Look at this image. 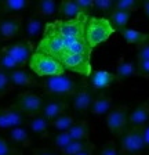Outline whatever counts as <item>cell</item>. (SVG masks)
<instances>
[{"mask_svg":"<svg viewBox=\"0 0 149 155\" xmlns=\"http://www.w3.org/2000/svg\"><path fill=\"white\" fill-rule=\"evenodd\" d=\"M35 45L28 40H20L0 48V69L11 72L18 68H24L29 62L33 54Z\"/></svg>","mask_w":149,"mask_h":155,"instance_id":"obj_1","label":"cell"},{"mask_svg":"<svg viewBox=\"0 0 149 155\" xmlns=\"http://www.w3.org/2000/svg\"><path fill=\"white\" fill-rule=\"evenodd\" d=\"M83 83L84 82H78L72 75L62 74L57 76L43 78L42 81H39V87L52 98L66 100L71 98Z\"/></svg>","mask_w":149,"mask_h":155,"instance_id":"obj_2","label":"cell"},{"mask_svg":"<svg viewBox=\"0 0 149 155\" xmlns=\"http://www.w3.org/2000/svg\"><path fill=\"white\" fill-rule=\"evenodd\" d=\"M115 29L110 25L109 19L104 18V17H91L88 18L87 25H86V33L84 38L87 40L88 46L91 48L97 47L98 45L106 42L110 38V35H113Z\"/></svg>","mask_w":149,"mask_h":155,"instance_id":"obj_3","label":"cell"},{"mask_svg":"<svg viewBox=\"0 0 149 155\" xmlns=\"http://www.w3.org/2000/svg\"><path fill=\"white\" fill-rule=\"evenodd\" d=\"M28 65H29L30 71L42 79L65 74V69L59 62V60L51 57V55L42 54V53H33Z\"/></svg>","mask_w":149,"mask_h":155,"instance_id":"obj_4","label":"cell"},{"mask_svg":"<svg viewBox=\"0 0 149 155\" xmlns=\"http://www.w3.org/2000/svg\"><path fill=\"white\" fill-rule=\"evenodd\" d=\"M65 47H66L65 46V40L55 31L54 24L49 22V24H46L43 38L39 42V45L36 46L35 53H42V54L51 55V57L58 60L65 53Z\"/></svg>","mask_w":149,"mask_h":155,"instance_id":"obj_5","label":"cell"},{"mask_svg":"<svg viewBox=\"0 0 149 155\" xmlns=\"http://www.w3.org/2000/svg\"><path fill=\"white\" fill-rule=\"evenodd\" d=\"M88 21V15L83 14L79 18L74 19H57L54 21V28L58 32V35L61 36L64 40H72V39H79L84 38L86 33V25Z\"/></svg>","mask_w":149,"mask_h":155,"instance_id":"obj_6","label":"cell"},{"mask_svg":"<svg viewBox=\"0 0 149 155\" xmlns=\"http://www.w3.org/2000/svg\"><path fill=\"white\" fill-rule=\"evenodd\" d=\"M128 105H115L105 116V122L109 132L115 137H120L128 127Z\"/></svg>","mask_w":149,"mask_h":155,"instance_id":"obj_7","label":"cell"},{"mask_svg":"<svg viewBox=\"0 0 149 155\" xmlns=\"http://www.w3.org/2000/svg\"><path fill=\"white\" fill-rule=\"evenodd\" d=\"M119 139H120V144H119L120 155H135L145 148L142 134H141V127L128 126L127 130L120 136Z\"/></svg>","mask_w":149,"mask_h":155,"instance_id":"obj_8","label":"cell"},{"mask_svg":"<svg viewBox=\"0 0 149 155\" xmlns=\"http://www.w3.org/2000/svg\"><path fill=\"white\" fill-rule=\"evenodd\" d=\"M90 58L91 55L64 53L58 60L62 64L65 71H71V72H74V74L81 75L84 78H90V75L93 74V67H91Z\"/></svg>","mask_w":149,"mask_h":155,"instance_id":"obj_9","label":"cell"},{"mask_svg":"<svg viewBox=\"0 0 149 155\" xmlns=\"http://www.w3.org/2000/svg\"><path fill=\"white\" fill-rule=\"evenodd\" d=\"M44 103L46 101L43 100V97H40L39 94L33 93V91H30V90H25L17 96L14 105H15L26 118H29V116H35V115L42 114Z\"/></svg>","mask_w":149,"mask_h":155,"instance_id":"obj_10","label":"cell"},{"mask_svg":"<svg viewBox=\"0 0 149 155\" xmlns=\"http://www.w3.org/2000/svg\"><path fill=\"white\" fill-rule=\"evenodd\" d=\"M24 17L21 14L2 17L0 19V42H10L22 32Z\"/></svg>","mask_w":149,"mask_h":155,"instance_id":"obj_11","label":"cell"},{"mask_svg":"<svg viewBox=\"0 0 149 155\" xmlns=\"http://www.w3.org/2000/svg\"><path fill=\"white\" fill-rule=\"evenodd\" d=\"M28 120L25 115L15 105L0 108V130H10L24 126Z\"/></svg>","mask_w":149,"mask_h":155,"instance_id":"obj_12","label":"cell"},{"mask_svg":"<svg viewBox=\"0 0 149 155\" xmlns=\"http://www.w3.org/2000/svg\"><path fill=\"white\" fill-rule=\"evenodd\" d=\"M94 96H95V93L91 90V87L88 86L87 82H84L80 86V89L69 98L71 100L72 110L79 114L88 112L91 108V104H93V100H94Z\"/></svg>","mask_w":149,"mask_h":155,"instance_id":"obj_13","label":"cell"},{"mask_svg":"<svg viewBox=\"0 0 149 155\" xmlns=\"http://www.w3.org/2000/svg\"><path fill=\"white\" fill-rule=\"evenodd\" d=\"M116 81L117 79H116L113 72L101 69V71H95L90 75L87 83L94 93H102L104 90L109 89Z\"/></svg>","mask_w":149,"mask_h":155,"instance_id":"obj_14","label":"cell"},{"mask_svg":"<svg viewBox=\"0 0 149 155\" xmlns=\"http://www.w3.org/2000/svg\"><path fill=\"white\" fill-rule=\"evenodd\" d=\"M8 78L14 89L15 87H22V89L39 87V81L36 79V76L25 68H18V69L8 72Z\"/></svg>","mask_w":149,"mask_h":155,"instance_id":"obj_15","label":"cell"},{"mask_svg":"<svg viewBox=\"0 0 149 155\" xmlns=\"http://www.w3.org/2000/svg\"><path fill=\"white\" fill-rule=\"evenodd\" d=\"M68 107L69 105H68V103H66V100L51 98V100L44 103V107H43V110H42V115L51 123L52 120H55L58 116H61L62 114L66 112V111H68Z\"/></svg>","mask_w":149,"mask_h":155,"instance_id":"obj_16","label":"cell"},{"mask_svg":"<svg viewBox=\"0 0 149 155\" xmlns=\"http://www.w3.org/2000/svg\"><path fill=\"white\" fill-rule=\"evenodd\" d=\"M44 24H43V18L40 17L32 15L26 19L25 25H24V35H25V40L33 43L35 45V40L42 35V32H44Z\"/></svg>","mask_w":149,"mask_h":155,"instance_id":"obj_17","label":"cell"},{"mask_svg":"<svg viewBox=\"0 0 149 155\" xmlns=\"http://www.w3.org/2000/svg\"><path fill=\"white\" fill-rule=\"evenodd\" d=\"M149 119V97L142 103H139L134 110L130 111L128 114V126H135L141 127L145 123H148Z\"/></svg>","mask_w":149,"mask_h":155,"instance_id":"obj_18","label":"cell"},{"mask_svg":"<svg viewBox=\"0 0 149 155\" xmlns=\"http://www.w3.org/2000/svg\"><path fill=\"white\" fill-rule=\"evenodd\" d=\"M112 103H113V98H112L109 94L105 93V91L97 93L94 96L93 104H91L90 112L95 116L106 115V114L110 111V108H112Z\"/></svg>","mask_w":149,"mask_h":155,"instance_id":"obj_19","label":"cell"},{"mask_svg":"<svg viewBox=\"0 0 149 155\" xmlns=\"http://www.w3.org/2000/svg\"><path fill=\"white\" fill-rule=\"evenodd\" d=\"M6 137L13 143L15 147H22V148H26L32 145V137H30L29 130L24 127V126H20V127H14V129L7 130Z\"/></svg>","mask_w":149,"mask_h":155,"instance_id":"obj_20","label":"cell"},{"mask_svg":"<svg viewBox=\"0 0 149 155\" xmlns=\"http://www.w3.org/2000/svg\"><path fill=\"white\" fill-rule=\"evenodd\" d=\"M26 125H28V129L33 134H37L40 137H49L50 136V122L46 119L42 114L35 116H29L28 120H26Z\"/></svg>","mask_w":149,"mask_h":155,"instance_id":"obj_21","label":"cell"},{"mask_svg":"<svg viewBox=\"0 0 149 155\" xmlns=\"http://www.w3.org/2000/svg\"><path fill=\"white\" fill-rule=\"evenodd\" d=\"M90 122L87 119H79L74 122V125L68 130L72 140L76 141H90Z\"/></svg>","mask_w":149,"mask_h":155,"instance_id":"obj_22","label":"cell"},{"mask_svg":"<svg viewBox=\"0 0 149 155\" xmlns=\"http://www.w3.org/2000/svg\"><path fill=\"white\" fill-rule=\"evenodd\" d=\"M115 76L117 81H126L128 78L135 75V64L133 61H128L122 55L116 62V68H115Z\"/></svg>","mask_w":149,"mask_h":155,"instance_id":"obj_23","label":"cell"},{"mask_svg":"<svg viewBox=\"0 0 149 155\" xmlns=\"http://www.w3.org/2000/svg\"><path fill=\"white\" fill-rule=\"evenodd\" d=\"M57 14L61 18H64L65 21L79 18L80 15H83V13L80 11V8L78 7L74 0H62L58 4V13Z\"/></svg>","mask_w":149,"mask_h":155,"instance_id":"obj_24","label":"cell"},{"mask_svg":"<svg viewBox=\"0 0 149 155\" xmlns=\"http://www.w3.org/2000/svg\"><path fill=\"white\" fill-rule=\"evenodd\" d=\"M65 53L69 54H84L91 55L93 48L88 46L86 38H79V39H72V40H65Z\"/></svg>","mask_w":149,"mask_h":155,"instance_id":"obj_25","label":"cell"},{"mask_svg":"<svg viewBox=\"0 0 149 155\" xmlns=\"http://www.w3.org/2000/svg\"><path fill=\"white\" fill-rule=\"evenodd\" d=\"M58 13V3L55 0H39L35 4V15L40 18H50Z\"/></svg>","mask_w":149,"mask_h":155,"instance_id":"obj_26","label":"cell"},{"mask_svg":"<svg viewBox=\"0 0 149 155\" xmlns=\"http://www.w3.org/2000/svg\"><path fill=\"white\" fill-rule=\"evenodd\" d=\"M30 6V0H3L0 2V11L7 15L20 14Z\"/></svg>","mask_w":149,"mask_h":155,"instance_id":"obj_27","label":"cell"},{"mask_svg":"<svg viewBox=\"0 0 149 155\" xmlns=\"http://www.w3.org/2000/svg\"><path fill=\"white\" fill-rule=\"evenodd\" d=\"M120 35H122V38L124 39V42L127 45H137V47L149 42V33L135 31V29L131 28H126L123 31H120Z\"/></svg>","mask_w":149,"mask_h":155,"instance_id":"obj_28","label":"cell"},{"mask_svg":"<svg viewBox=\"0 0 149 155\" xmlns=\"http://www.w3.org/2000/svg\"><path fill=\"white\" fill-rule=\"evenodd\" d=\"M130 17H131V14L127 13V11H122V10H116L113 8V11L109 14V22L110 25L113 26L115 31H123V29H126L127 24H128L130 21Z\"/></svg>","mask_w":149,"mask_h":155,"instance_id":"obj_29","label":"cell"},{"mask_svg":"<svg viewBox=\"0 0 149 155\" xmlns=\"http://www.w3.org/2000/svg\"><path fill=\"white\" fill-rule=\"evenodd\" d=\"M74 122H76L74 115H72V114H69V112H65V114H62L61 116H58L55 120H52V122L50 123V126H51L54 130H57V132H68L72 126L74 125Z\"/></svg>","mask_w":149,"mask_h":155,"instance_id":"obj_30","label":"cell"},{"mask_svg":"<svg viewBox=\"0 0 149 155\" xmlns=\"http://www.w3.org/2000/svg\"><path fill=\"white\" fill-rule=\"evenodd\" d=\"M90 147H94V143L91 141H76V140H72L65 148H62L58 152L59 155H76L79 152L84 151V150L90 148Z\"/></svg>","mask_w":149,"mask_h":155,"instance_id":"obj_31","label":"cell"},{"mask_svg":"<svg viewBox=\"0 0 149 155\" xmlns=\"http://www.w3.org/2000/svg\"><path fill=\"white\" fill-rule=\"evenodd\" d=\"M71 141H72V139H71V136H69L68 132H57L51 137L52 148H54L57 152H59L62 148H65Z\"/></svg>","mask_w":149,"mask_h":155,"instance_id":"obj_32","label":"cell"},{"mask_svg":"<svg viewBox=\"0 0 149 155\" xmlns=\"http://www.w3.org/2000/svg\"><path fill=\"white\" fill-rule=\"evenodd\" d=\"M0 155H24V154L7 137L0 134Z\"/></svg>","mask_w":149,"mask_h":155,"instance_id":"obj_33","label":"cell"},{"mask_svg":"<svg viewBox=\"0 0 149 155\" xmlns=\"http://www.w3.org/2000/svg\"><path fill=\"white\" fill-rule=\"evenodd\" d=\"M139 2L138 0H116L115 2V8L122 10V11H127V13H134L139 8Z\"/></svg>","mask_w":149,"mask_h":155,"instance_id":"obj_34","label":"cell"},{"mask_svg":"<svg viewBox=\"0 0 149 155\" xmlns=\"http://www.w3.org/2000/svg\"><path fill=\"white\" fill-rule=\"evenodd\" d=\"M13 90H14V87L10 82L8 74L4 71H0V98H3L6 94H8Z\"/></svg>","mask_w":149,"mask_h":155,"instance_id":"obj_35","label":"cell"},{"mask_svg":"<svg viewBox=\"0 0 149 155\" xmlns=\"http://www.w3.org/2000/svg\"><path fill=\"white\" fill-rule=\"evenodd\" d=\"M115 8L113 0H94V10H98L101 13L110 14Z\"/></svg>","mask_w":149,"mask_h":155,"instance_id":"obj_36","label":"cell"},{"mask_svg":"<svg viewBox=\"0 0 149 155\" xmlns=\"http://www.w3.org/2000/svg\"><path fill=\"white\" fill-rule=\"evenodd\" d=\"M98 155H120L119 148H117V145H116V141H115L113 139L108 140V141L102 145V148H101Z\"/></svg>","mask_w":149,"mask_h":155,"instance_id":"obj_37","label":"cell"},{"mask_svg":"<svg viewBox=\"0 0 149 155\" xmlns=\"http://www.w3.org/2000/svg\"><path fill=\"white\" fill-rule=\"evenodd\" d=\"M149 60V42L137 47V61H148Z\"/></svg>","mask_w":149,"mask_h":155,"instance_id":"obj_38","label":"cell"},{"mask_svg":"<svg viewBox=\"0 0 149 155\" xmlns=\"http://www.w3.org/2000/svg\"><path fill=\"white\" fill-rule=\"evenodd\" d=\"M135 75L142 78H149V60L148 61H137Z\"/></svg>","mask_w":149,"mask_h":155,"instance_id":"obj_39","label":"cell"},{"mask_svg":"<svg viewBox=\"0 0 149 155\" xmlns=\"http://www.w3.org/2000/svg\"><path fill=\"white\" fill-rule=\"evenodd\" d=\"M78 7L80 8V11L83 14L87 15L91 10H94V0H74Z\"/></svg>","mask_w":149,"mask_h":155,"instance_id":"obj_40","label":"cell"},{"mask_svg":"<svg viewBox=\"0 0 149 155\" xmlns=\"http://www.w3.org/2000/svg\"><path fill=\"white\" fill-rule=\"evenodd\" d=\"M32 155H59V154L51 148H47V147H37V148L32 150Z\"/></svg>","mask_w":149,"mask_h":155,"instance_id":"obj_41","label":"cell"},{"mask_svg":"<svg viewBox=\"0 0 149 155\" xmlns=\"http://www.w3.org/2000/svg\"><path fill=\"white\" fill-rule=\"evenodd\" d=\"M141 134H142V140L145 147L149 148V122L145 123L144 126H141Z\"/></svg>","mask_w":149,"mask_h":155,"instance_id":"obj_42","label":"cell"},{"mask_svg":"<svg viewBox=\"0 0 149 155\" xmlns=\"http://www.w3.org/2000/svg\"><path fill=\"white\" fill-rule=\"evenodd\" d=\"M141 6H142V8H144V13H145L146 18L149 19V0H144Z\"/></svg>","mask_w":149,"mask_h":155,"instance_id":"obj_43","label":"cell"},{"mask_svg":"<svg viewBox=\"0 0 149 155\" xmlns=\"http://www.w3.org/2000/svg\"><path fill=\"white\" fill-rule=\"evenodd\" d=\"M94 150H95V145L94 147H90V148H87V150H84V151L79 152V154H76V155H94Z\"/></svg>","mask_w":149,"mask_h":155,"instance_id":"obj_44","label":"cell"},{"mask_svg":"<svg viewBox=\"0 0 149 155\" xmlns=\"http://www.w3.org/2000/svg\"><path fill=\"white\" fill-rule=\"evenodd\" d=\"M0 19H2V17H0Z\"/></svg>","mask_w":149,"mask_h":155,"instance_id":"obj_45","label":"cell"},{"mask_svg":"<svg viewBox=\"0 0 149 155\" xmlns=\"http://www.w3.org/2000/svg\"><path fill=\"white\" fill-rule=\"evenodd\" d=\"M0 71H2V69H0Z\"/></svg>","mask_w":149,"mask_h":155,"instance_id":"obj_46","label":"cell"}]
</instances>
